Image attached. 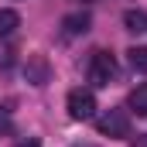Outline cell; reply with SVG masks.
Masks as SVG:
<instances>
[{
    "label": "cell",
    "instance_id": "cell-2",
    "mask_svg": "<svg viewBox=\"0 0 147 147\" xmlns=\"http://www.w3.org/2000/svg\"><path fill=\"white\" fill-rule=\"evenodd\" d=\"M116 79V58L110 51H96L92 62H89V82L92 86H110Z\"/></svg>",
    "mask_w": 147,
    "mask_h": 147
},
{
    "label": "cell",
    "instance_id": "cell-11",
    "mask_svg": "<svg viewBox=\"0 0 147 147\" xmlns=\"http://www.w3.org/2000/svg\"><path fill=\"white\" fill-rule=\"evenodd\" d=\"M14 147H41L38 140H21V144H14Z\"/></svg>",
    "mask_w": 147,
    "mask_h": 147
},
{
    "label": "cell",
    "instance_id": "cell-12",
    "mask_svg": "<svg viewBox=\"0 0 147 147\" xmlns=\"http://www.w3.org/2000/svg\"><path fill=\"white\" fill-rule=\"evenodd\" d=\"M72 147H96V144H72Z\"/></svg>",
    "mask_w": 147,
    "mask_h": 147
},
{
    "label": "cell",
    "instance_id": "cell-13",
    "mask_svg": "<svg viewBox=\"0 0 147 147\" xmlns=\"http://www.w3.org/2000/svg\"><path fill=\"white\" fill-rule=\"evenodd\" d=\"M140 147H147V137H144V140H140Z\"/></svg>",
    "mask_w": 147,
    "mask_h": 147
},
{
    "label": "cell",
    "instance_id": "cell-9",
    "mask_svg": "<svg viewBox=\"0 0 147 147\" xmlns=\"http://www.w3.org/2000/svg\"><path fill=\"white\" fill-rule=\"evenodd\" d=\"M127 62H130V69H134V72L147 75V48H137V45H134V48L127 51Z\"/></svg>",
    "mask_w": 147,
    "mask_h": 147
},
{
    "label": "cell",
    "instance_id": "cell-1",
    "mask_svg": "<svg viewBox=\"0 0 147 147\" xmlns=\"http://www.w3.org/2000/svg\"><path fill=\"white\" fill-rule=\"evenodd\" d=\"M96 127H99V134L103 137H130V113L127 110H106L99 120H96Z\"/></svg>",
    "mask_w": 147,
    "mask_h": 147
},
{
    "label": "cell",
    "instance_id": "cell-4",
    "mask_svg": "<svg viewBox=\"0 0 147 147\" xmlns=\"http://www.w3.org/2000/svg\"><path fill=\"white\" fill-rule=\"evenodd\" d=\"M48 58L45 55H28V62H24V79L31 82V86H45L48 82Z\"/></svg>",
    "mask_w": 147,
    "mask_h": 147
},
{
    "label": "cell",
    "instance_id": "cell-3",
    "mask_svg": "<svg viewBox=\"0 0 147 147\" xmlns=\"http://www.w3.org/2000/svg\"><path fill=\"white\" fill-rule=\"evenodd\" d=\"M65 106H69L72 120H92L96 116V96L89 89H72L69 99H65Z\"/></svg>",
    "mask_w": 147,
    "mask_h": 147
},
{
    "label": "cell",
    "instance_id": "cell-10",
    "mask_svg": "<svg viewBox=\"0 0 147 147\" xmlns=\"http://www.w3.org/2000/svg\"><path fill=\"white\" fill-rule=\"evenodd\" d=\"M7 130H10V120H7V113L0 110V134H7Z\"/></svg>",
    "mask_w": 147,
    "mask_h": 147
},
{
    "label": "cell",
    "instance_id": "cell-8",
    "mask_svg": "<svg viewBox=\"0 0 147 147\" xmlns=\"http://www.w3.org/2000/svg\"><path fill=\"white\" fill-rule=\"evenodd\" d=\"M127 103H130V110L137 113V116H147V82H144V86H137V89L130 92Z\"/></svg>",
    "mask_w": 147,
    "mask_h": 147
},
{
    "label": "cell",
    "instance_id": "cell-7",
    "mask_svg": "<svg viewBox=\"0 0 147 147\" xmlns=\"http://www.w3.org/2000/svg\"><path fill=\"white\" fill-rule=\"evenodd\" d=\"M17 28H21V17H17V10L3 7V10H0V38H10Z\"/></svg>",
    "mask_w": 147,
    "mask_h": 147
},
{
    "label": "cell",
    "instance_id": "cell-5",
    "mask_svg": "<svg viewBox=\"0 0 147 147\" xmlns=\"http://www.w3.org/2000/svg\"><path fill=\"white\" fill-rule=\"evenodd\" d=\"M89 24H92V21H89V14H69V17L62 21V31H65L69 38H79V34H86V31H89Z\"/></svg>",
    "mask_w": 147,
    "mask_h": 147
},
{
    "label": "cell",
    "instance_id": "cell-6",
    "mask_svg": "<svg viewBox=\"0 0 147 147\" xmlns=\"http://www.w3.org/2000/svg\"><path fill=\"white\" fill-rule=\"evenodd\" d=\"M123 28H127L130 34H144V31H147V14L140 10V7L127 10V14H123Z\"/></svg>",
    "mask_w": 147,
    "mask_h": 147
}]
</instances>
